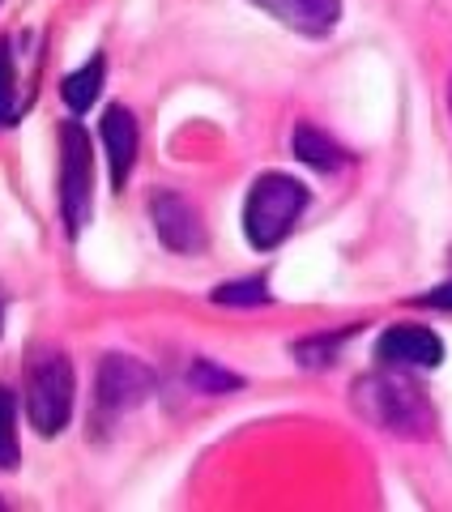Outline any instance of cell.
I'll return each mask as SVG.
<instances>
[{
  "mask_svg": "<svg viewBox=\"0 0 452 512\" xmlns=\"http://www.w3.org/2000/svg\"><path fill=\"white\" fill-rule=\"evenodd\" d=\"M354 410L371 427L401 440H427L435 427V410L427 402V393L410 376H401V367L397 372H371L354 384Z\"/></svg>",
  "mask_w": 452,
  "mask_h": 512,
  "instance_id": "1",
  "label": "cell"
},
{
  "mask_svg": "<svg viewBox=\"0 0 452 512\" xmlns=\"http://www.w3.org/2000/svg\"><path fill=\"white\" fill-rule=\"evenodd\" d=\"M308 210V188L295 175L269 171L248 188L244 201V235L256 252H273L282 239L295 231L299 214Z\"/></svg>",
  "mask_w": 452,
  "mask_h": 512,
  "instance_id": "2",
  "label": "cell"
},
{
  "mask_svg": "<svg viewBox=\"0 0 452 512\" xmlns=\"http://www.w3.org/2000/svg\"><path fill=\"white\" fill-rule=\"evenodd\" d=\"M73 363L60 350H39L26 367V419L39 436H60L73 419Z\"/></svg>",
  "mask_w": 452,
  "mask_h": 512,
  "instance_id": "3",
  "label": "cell"
},
{
  "mask_svg": "<svg viewBox=\"0 0 452 512\" xmlns=\"http://www.w3.org/2000/svg\"><path fill=\"white\" fill-rule=\"evenodd\" d=\"M94 214V150L90 133L77 120L60 124V218L73 239Z\"/></svg>",
  "mask_w": 452,
  "mask_h": 512,
  "instance_id": "4",
  "label": "cell"
},
{
  "mask_svg": "<svg viewBox=\"0 0 452 512\" xmlns=\"http://www.w3.org/2000/svg\"><path fill=\"white\" fill-rule=\"evenodd\" d=\"M154 393V372L133 355H107L99 363V410L124 414L137 410Z\"/></svg>",
  "mask_w": 452,
  "mask_h": 512,
  "instance_id": "5",
  "label": "cell"
},
{
  "mask_svg": "<svg viewBox=\"0 0 452 512\" xmlns=\"http://www.w3.org/2000/svg\"><path fill=\"white\" fill-rule=\"evenodd\" d=\"M150 222H154L158 239H163L171 252L192 256V252L205 248V222H201V214H197V205L184 201L180 192L158 188L154 197H150Z\"/></svg>",
  "mask_w": 452,
  "mask_h": 512,
  "instance_id": "6",
  "label": "cell"
},
{
  "mask_svg": "<svg viewBox=\"0 0 452 512\" xmlns=\"http://www.w3.org/2000/svg\"><path fill=\"white\" fill-rule=\"evenodd\" d=\"M376 359L384 367H401V372H406V367H423V372H431V367L444 363V342L423 325H397V329L380 333Z\"/></svg>",
  "mask_w": 452,
  "mask_h": 512,
  "instance_id": "7",
  "label": "cell"
},
{
  "mask_svg": "<svg viewBox=\"0 0 452 512\" xmlns=\"http://www.w3.org/2000/svg\"><path fill=\"white\" fill-rule=\"evenodd\" d=\"M252 5L308 39H325L342 18V0H252Z\"/></svg>",
  "mask_w": 452,
  "mask_h": 512,
  "instance_id": "8",
  "label": "cell"
},
{
  "mask_svg": "<svg viewBox=\"0 0 452 512\" xmlns=\"http://www.w3.org/2000/svg\"><path fill=\"white\" fill-rule=\"evenodd\" d=\"M103 146H107L111 184L124 192L128 175H133V163H137V146H141L137 120H133V111H128V107H107V116H103Z\"/></svg>",
  "mask_w": 452,
  "mask_h": 512,
  "instance_id": "9",
  "label": "cell"
},
{
  "mask_svg": "<svg viewBox=\"0 0 452 512\" xmlns=\"http://www.w3.org/2000/svg\"><path fill=\"white\" fill-rule=\"evenodd\" d=\"M290 150H295L299 163H308V167H316V171H342L346 158H350L329 133H320L316 124H299L295 137H290Z\"/></svg>",
  "mask_w": 452,
  "mask_h": 512,
  "instance_id": "10",
  "label": "cell"
},
{
  "mask_svg": "<svg viewBox=\"0 0 452 512\" xmlns=\"http://www.w3.org/2000/svg\"><path fill=\"white\" fill-rule=\"evenodd\" d=\"M103 77H107V60L103 56H90L82 69L64 77V103H69V111H90L94 103H99V94H103Z\"/></svg>",
  "mask_w": 452,
  "mask_h": 512,
  "instance_id": "11",
  "label": "cell"
},
{
  "mask_svg": "<svg viewBox=\"0 0 452 512\" xmlns=\"http://www.w3.org/2000/svg\"><path fill=\"white\" fill-rule=\"evenodd\" d=\"M214 303H222V308H261V303H269V286L265 278H244V282H222L214 286V295H209Z\"/></svg>",
  "mask_w": 452,
  "mask_h": 512,
  "instance_id": "12",
  "label": "cell"
},
{
  "mask_svg": "<svg viewBox=\"0 0 452 512\" xmlns=\"http://www.w3.org/2000/svg\"><path fill=\"white\" fill-rule=\"evenodd\" d=\"M13 423H18V402H13V393L0 384V470H18V461H22Z\"/></svg>",
  "mask_w": 452,
  "mask_h": 512,
  "instance_id": "13",
  "label": "cell"
},
{
  "mask_svg": "<svg viewBox=\"0 0 452 512\" xmlns=\"http://www.w3.org/2000/svg\"><path fill=\"white\" fill-rule=\"evenodd\" d=\"M354 338V325L342 329V333H320V338H308V342H295V359L303 367H329L337 359V350H342V342Z\"/></svg>",
  "mask_w": 452,
  "mask_h": 512,
  "instance_id": "14",
  "label": "cell"
},
{
  "mask_svg": "<svg viewBox=\"0 0 452 512\" xmlns=\"http://www.w3.org/2000/svg\"><path fill=\"white\" fill-rule=\"evenodd\" d=\"M188 380H192V389H197V393H235L239 384H244L235 372H226V367L209 363V359H197V363H192Z\"/></svg>",
  "mask_w": 452,
  "mask_h": 512,
  "instance_id": "15",
  "label": "cell"
},
{
  "mask_svg": "<svg viewBox=\"0 0 452 512\" xmlns=\"http://www.w3.org/2000/svg\"><path fill=\"white\" fill-rule=\"evenodd\" d=\"M13 124V60L9 47L0 43V128Z\"/></svg>",
  "mask_w": 452,
  "mask_h": 512,
  "instance_id": "16",
  "label": "cell"
},
{
  "mask_svg": "<svg viewBox=\"0 0 452 512\" xmlns=\"http://www.w3.org/2000/svg\"><path fill=\"white\" fill-rule=\"evenodd\" d=\"M414 303H423V308H444V312H452V282L435 286V291H427L423 299H414Z\"/></svg>",
  "mask_w": 452,
  "mask_h": 512,
  "instance_id": "17",
  "label": "cell"
},
{
  "mask_svg": "<svg viewBox=\"0 0 452 512\" xmlns=\"http://www.w3.org/2000/svg\"><path fill=\"white\" fill-rule=\"evenodd\" d=\"M448 111H452V77H448Z\"/></svg>",
  "mask_w": 452,
  "mask_h": 512,
  "instance_id": "18",
  "label": "cell"
},
{
  "mask_svg": "<svg viewBox=\"0 0 452 512\" xmlns=\"http://www.w3.org/2000/svg\"><path fill=\"white\" fill-rule=\"evenodd\" d=\"M0 329H5V303H0Z\"/></svg>",
  "mask_w": 452,
  "mask_h": 512,
  "instance_id": "19",
  "label": "cell"
}]
</instances>
